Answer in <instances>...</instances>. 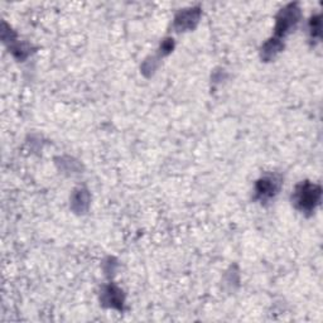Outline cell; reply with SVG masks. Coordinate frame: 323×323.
<instances>
[{"mask_svg":"<svg viewBox=\"0 0 323 323\" xmlns=\"http://www.w3.org/2000/svg\"><path fill=\"white\" fill-rule=\"evenodd\" d=\"M297 199L302 204V208H310L317 197H315V192H313L312 187H303L302 191L298 192Z\"/></svg>","mask_w":323,"mask_h":323,"instance_id":"1","label":"cell"}]
</instances>
